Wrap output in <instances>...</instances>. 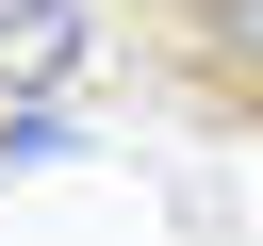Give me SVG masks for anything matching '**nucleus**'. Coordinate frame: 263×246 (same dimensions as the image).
<instances>
[{
	"mask_svg": "<svg viewBox=\"0 0 263 246\" xmlns=\"http://www.w3.org/2000/svg\"><path fill=\"white\" fill-rule=\"evenodd\" d=\"M99 49V0H0V98H66Z\"/></svg>",
	"mask_w": 263,
	"mask_h": 246,
	"instance_id": "nucleus-1",
	"label": "nucleus"
},
{
	"mask_svg": "<svg viewBox=\"0 0 263 246\" xmlns=\"http://www.w3.org/2000/svg\"><path fill=\"white\" fill-rule=\"evenodd\" d=\"M181 82H197V98H230V115H263V0H197Z\"/></svg>",
	"mask_w": 263,
	"mask_h": 246,
	"instance_id": "nucleus-2",
	"label": "nucleus"
},
{
	"mask_svg": "<svg viewBox=\"0 0 263 246\" xmlns=\"http://www.w3.org/2000/svg\"><path fill=\"white\" fill-rule=\"evenodd\" d=\"M82 131H66V98H0V180H33V164H66Z\"/></svg>",
	"mask_w": 263,
	"mask_h": 246,
	"instance_id": "nucleus-3",
	"label": "nucleus"
}]
</instances>
